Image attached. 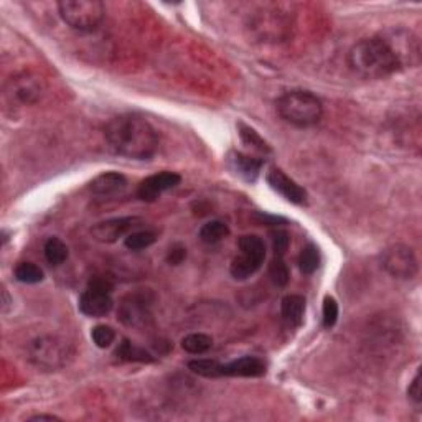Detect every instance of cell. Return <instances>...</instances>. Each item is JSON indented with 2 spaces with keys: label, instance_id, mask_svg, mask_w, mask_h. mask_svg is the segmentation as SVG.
Segmentation results:
<instances>
[{
  "label": "cell",
  "instance_id": "6da1fadb",
  "mask_svg": "<svg viewBox=\"0 0 422 422\" xmlns=\"http://www.w3.org/2000/svg\"><path fill=\"white\" fill-rule=\"evenodd\" d=\"M106 140L116 156L147 160L156 156L160 144L157 129L137 114H123L106 125Z\"/></svg>",
  "mask_w": 422,
  "mask_h": 422
},
{
  "label": "cell",
  "instance_id": "7a4b0ae2",
  "mask_svg": "<svg viewBox=\"0 0 422 422\" xmlns=\"http://www.w3.org/2000/svg\"><path fill=\"white\" fill-rule=\"evenodd\" d=\"M348 66L363 79H383L403 70L383 33L355 43L348 52Z\"/></svg>",
  "mask_w": 422,
  "mask_h": 422
},
{
  "label": "cell",
  "instance_id": "3957f363",
  "mask_svg": "<svg viewBox=\"0 0 422 422\" xmlns=\"http://www.w3.org/2000/svg\"><path fill=\"white\" fill-rule=\"evenodd\" d=\"M275 109L287 124L305 129L319 124L324 116V104L310 91L292 89L275 101Z\"/></svg>",
  "mask_w": 422,
  "mask_h": 422
},
{
  "label": "cell",
  "instance_id": "277c9868",
  "mask_svg": "<svg viewBox=\"0 0 422 422\" xmlns=\"http://www.w3.org/2000/svg\"><path fill=\"white\" fill-rule=\"evenodd\" d=\"M74 357V348L58 335H40L28 344L27 358L33 366L43 371H58L68 366Z\"/></svg>",
  "mask_w": 422,
  "mask_h": 422
},
{
  "label": "cell",
  "instance_id": "5b68a950",
  "mask_svg": "<svg viewBox=\"0 0 422 422\" xmlns=\"http://www.w3.org/2000/svg\"><path fill=\"white\" fill-rule=\"evenodd\" d=\"M58 12L63 22L81 33L96 32L106 17V7L99 0H61Z\"/></svg>",
  "mask_w": 422,
  "mask_h": 422
},
{
  "label": "cell",
  "instance_id": "8992f818",
  "mask_svg": "<svg viewBox=\"0 0 422 422\" xmlns=\"http://www.w3.org/2000/svg\"><path fill=\"white\" fill-rule=\"evenodd\" d=\"M152 305L154 297L150 292H131V294L125 295L119 305V320L123 321L125 327H145L152 320Z\"/></svg>",
  "mask_w": 422,
  "mask_h": 422
},
{
  "label": "cell",
  "instance_id": "52a82bcc",
  "mask_svg": "<svg viewBox=\"0 0 422 422\" xmlns=\"http://www.w3.org/2000/svg\"><path fill=\"white\" fill-rule=\"evenodd\" d=\"M112 284L107 279L94 277L89 282L87 289L79 297V310L87 317H104L114 307V300L111 297Z\"/></svg>",
  "mask_w": 422,
  "mask_h": 422
},
{
  "label": "cell",
  "instance_id": "ba28073f",
  "mask_svg": "<svg viewBox=\"0 0 422 422\" xmlns=\"http://www.w3.org/2000/svg\"><path fill=\"white\" fill-rule=\"evenodd\" d=\"M381 266L388 274L394 279H401V281L414 279L419 273V264H417L414 251L406 244H394L384 251Z\"/></svg>",
  "mask_w": 422,
  "mask_h": 422
},
{
  "label": "cell",
  "instance_id": "9c48e42d",
  "mask_svg": "<svg viewBox=\"0 0 422 422\" xmlns=\"http://www.w3.org/2000/svg\"><path fill=\"white\" fill-rule=\"evenodd\" d=\"M384 39L390 41L391 48L394 50L396 56L404 68H414L421 61V43L417 36L406 28H390L381 32Z\"/></svg>",
  "mask_w": 422,
  "mask_h": 422
},
{
  "label": "cell",
  "instance_id": "30bf717a",
  "mask_svg": "<svg viewBox=\"0 0 422 422\" xmlns=\"http://www.w3.org/2000/svg\"><path fill=\"white\" fill-rule=\"evenodd\" d=\"M140 223V218H136V216L111 218L101 221V223H96L94 226L91 228V236H93L96 241L104 242V244H111V242H116L119 238L127 235L132 228L139 226Z\"/></svg>",
  "mask_w": 422,
  "mask_h": 422
},
{
  "label": "cell",
  "instance_id": "8fae6325",
  "mask_svg": "<svg viewBox=\"0 0 422 422\" xmlns=\"http://www.w3.org/2000/svg\"><path fill=\"white\" fill-rule=\"evenodd\" d=\"M180 182L182 177L175 172H160L150 175L145 180L140 182L139 188H137V196H139L142 202H157L162 193L180 185Z\"/></svg>",
  "mask_w": 422,
  "mask_h": 422
},
{
  "label": "cell",
  "instance_id": "7c38bea8",
  "mask_svg": "<svg viewBox=\"0 0 422 422\" xmlns=\"http://www.w3.org/2000/svg\"><path fill=\"white\" fill-rule=\"evenodd\" d=\"M8 96L12 101H17L20 104H33L41 98L43 93V85L41 79L33 76L30 73L17 74V76L8 83Z\"/></svg>",
  "mask_w": 422,
  "mask_h": 422
},
{
  "label": "cell",
  "instance_id": "4fadbf2b",
  "mask_svg": "<svg viewBox=\"0 0 422 422\" xmlns=\"http://www.w3.org/2000/svg\"><path fill=\"white\" fill-rule=\"evenodd\" d=\"M266 180L269 187L279 195H282L287 202L294 204H305L307 203V191L299 185L297 182L287 177L281 169H271L266 175Z\"/></svg>",
  "mask_w": 422,
  "mask_h": 422
},
{
  "label": "cell",
  "instance_id": "5bb4252c",
  "mask_svg": "<svg viewBox=\"0 0 422 422\" xmlns=\"http://www.w3.org/2000/svg\"><path fill=\"white\" fill-rule=\"evenodd\" d=\"M228 165H229V169H231L233 172L238 175V177L242 178V180L254 183L257 180L259 173H261L264 160H262V158L251 157V156H246V154H242V152H236V150H233V152H229V156H228Z\"/></svg>",
  "mask_w": 422,
  "mask_h": 422
},
{
  "label": "cell",
  "instance_id": "9a60e30c",
  "mask_svg": "<svg viewBox=\"0 0 422 422\" xmlns=\"http://www.w3.org/2000/svg\"><path fill=\"white\" fill-rule=\"evenodd\" d=\"M221 374L223 376H241V378H259L266 374L264 361L256 357H242L235 361L221 363Z\"/></svg>",
  "mask_w": 422,
  "mask_h": 422
},
{
  "label": "cell",
  "instance_id": "2e32d148",
  "mask_svg": "<svg viewBox=\"0 0 422 422\" xmlns=\"http://www.w3.org/2000/svg\"><path fill=\"white\" fill-rule=\"evenodd\" d=\"M89 188L94 195L106 196V198H109V196L123 195L125 191V188H127V180H125V177L123 173L106 172V173L98 175V177L91 182Z\"/></svg>",
  "mask_w": 422,
  "mask_h": 422
},
{
  "label": "cell",
  "instance_id": "e0dca14e",
  "mask_svg": "<svg viewBox=\"0 0 422 422\" xmlns=\"http://www.w3.org/2000/svg\"><path fill=\"white\" fill-rule=\"evenodd\" d=\"M282 319L289 327L297 328L304 324L305 315V299L302 295L289 294L282 299L281 304Z\"/></svg>",
  "mask_w": 422,
  "mask_h": 422
},
{
  "label": "cell",
  "instance_id": "ac0fdd59",
  "mask_svg": "<svg viewBox=\"0 0 422 422\" xmlns=\"http://www.w3.org/2000/svg\"><path fill=\"white\" fill-rule=\"evenodd\" d=\"M238 246H240V251L242 256H248L251 259L257 262H264L266 259V244L262 238H259L256 235H244L240 238L238 241Z\"/></svg>",
  "mask_w": 422,
  "mask_h": 422
},
{
  "label": "cell",
  "instance_id": "d6986e66",
  "mask_svg": "<svg viewBox=\"0 0 422 422\" xmlns=\"http://www.w3.org/2000/svg\"><path fill=\"white\" fill-rule=\"evenodd\" d=\"M261 266H262L261 262L240 254V256L233 259L231 266H229V273H231V275L236 279V281H246V279H249L251 275L256 274L257 271L261 269Z\"/></svg>",
  "mask_w": 422,
  "mask_h": 422
},
{
  "label": "cell",
  "instance_id": "ffe728a7",
  "mask_svg": "<svg viewBox=\"0 0 422 422\" xmlns=\"http://www.w3.org/2000/svg\"><path fill=\"white\" fill-rule=\"evenodd\" d=\"M228 236H229L228 224L220 220L208 221V223L203 224L202 229H200V240H202L204 244H216V242L223 241L224 238Z\"/></svg>",
  "mask_w": 422,
  "mask_h": 422
},
{
  "label": "cell",
  "instance_id": "44dd1931",
  "mask_svg": "<svg viewBox=\"0 0 422 422\" xmlns=\"http://www.w3.org/2000/svg\"><path fill=\"white\" fill-rule=\"evenodd\" d=\"M116 357L120 361H134V363H150L154 361L152 355L145 352L144 348L132 345L127 338H124L123 344L119 345V348L116 350Z\"/></svg>",
  "mask_w": 422,
  "mask_h": 422
},
{
  "label": "cell",
  "instance_id": "7402d4cb",
  "mask_svg": "<svg viewBox=\"0 0 422 422\" xmlns=\"http://www.w3.org/2000/svg\"><path fill=\"white\" fill-rule=\"evenodd\" d=\"M43 253L50 266H61L68 259V246L61 240H58V238H50L45 242Z\"/></svg>",
  "mask_w": 422,
  "mask_h": 422
},
{
  "label": "cell",
  "instance_id": "603a6c76",
  "mask_svg": "<svg viewBox=\"0 0 422 422\" xmlns=\"http://www.w3.org/2000/svg\"><path fill=\"white\" fill-rule=\"evenodd\" d=\"M213 338L207 333H190L182 340V348L190 355H203L211 350Z\"/></svg>",
  "mask_w": 422,
  "mask_h": 422
},
{
  "label": "cell",
  "instance_id": "cb8c5ba5",
  "mask_svg": "<svg viewBox=\"0 0 422 422\" xmlns=\"http://www.w3.org/2000/svg\"><path fill=\"white\" fill-rule=\"evenodd\" d=\"M320 266V253L319 248L315 244H307L305 248L300 251L299 256V267L302 271V274L310 275L319 269Z\"/></svg>",
  "mask_w": 422,
  "mask_h": 422
},
{
  "label": "cell",
  "instance_id": "d4e9b609",
  "mask_svg": "<svg viewBox=\"0 0 422 422\" xmlns=\"http://www.w3.org/2000/svg\"><path fill=\"white\" fill-rule=\"evenodd\" d=\"M15 279L22 284H39L43 281V271L33 262H20L15 267Z\"/></svg>",
  "mask_w": 422,
  "mask_h": 422
},
{
  "label": "cell",
  "instance_id": "484cf974",
  "mask_svg": "<svg viewBox=\"0 0 422 422\" xmlns=\"http://www.w3.org/2000/svg\"><path fill=\"white\" fill-rule=\"evenodd\" d=\"M188 368L195 374L203 378H221V363L216 360H193L188 363Z\"/></svg>",
  "mask_w": 422,
  "mask_h": 422
},
{
  "label": "cell",
  "instance_id": "4316f807",
  "mask_svg": "<svg viewBox=\"0 0 422 422\" xmlns=\"http://www.w3.org/2000/svg\"><path fill=\"white\" fill-rule=\"evenodd\" d=\"M269 277L274 282V286L277 287H286L291 281V271L284 262V257H275L273 259L269 266Z\"/></svg>",
  "mask_w": 422,
  "mask_h": 422
},
{
  "label": "cell",
  "instance_id": "83f0119b",
  "mask_svg": "<svg viewBox=\"0 0 422 422\" xmlns=\"http://www.w3.org/2000/svg\"><path fill=\"white\" fill-rule=\"evenodd\" d=\"M156 235L152 231H134L131 235H127L125 238L124 244L125 248L131 251H142L149 246H152L156 242Z\"/></svg>",
  "mask_w": 422,
  "mask_h": 422
},
{
  "label": "cell",
  "instance_id": "f1b7e54d",
  "mask_svg": "<svg viewBox=\"0 0 422 422\" xmlns=\"http://www.w3.org/2000/svg\"><path fill=\"white\" fill-rule=\"evenodd\" d=\"M240 136H241V140L244 142L246 145H251V147L259 150V152H271V147L267 145V142L262 139V137L259 136L254 129L248 127V125L240 124Z\"/></svg>",
  "mask_w": 422,
  "mask_h": 422
},
{
  "label": "cell",
  "instance_id": "f546056e",
  "mask_svg": "<svg viewBox=\"0 0 422 422\" xmlns=\"http://www.w3.org/2000/svg\"><path fill=\"white\" fill-rule=\"evenodd\" d=\"M91 338H93L94 345L98 348H107V346L114 344L116 332L109 325H96L93 332H91Z\"/></svg>",
  "mask_w": 422,
  "mask_h": 422
},
{
  "label": "cell",
  "instance_id": "4dcf8cb0",
  "mask_svg": "<svg viewBox=\"0 0 422 422\" xmlns=\"http://www.w3.org/2000/svg\"><path fill=\"white\" fill-rule=\"evenodd\" d=\"M321 317H324V327L332 328L338 320V304L333 297H325L324 300V310H321Z\"/></svg>",
  "mask_w": 422,
  "mask_h": 422
},
{
  "label": "cell",
  "instance_id": "1f68e13d",
  "mask_svg": "<svg viewBox=\"0 0 422 422\" xmlns=\"http://www.w3.org/2000/svg\"><path fill=\"white\" fill-rule=\"evenodd\" d=\"M273 246H274L275 257L286 256L287 249H289V246H291L289 233L284 231V229H277V231H274L273 233Z\"/></svg>",
  "mask_w": 422,
  "mask_h": 422
},
{
  "label": "cell",
  "instance_id": "d6a6232c",
  "mask_svg": "<svg viewBox=\"0 0 422 422\" xmlns=\"http://www.w3.org/2000/svg\"><path fill=\"white\" fill-rule=\"evenodd\" d=\"M185 257H187V248H183L180 244H175L170 248L169 254H167V262H169L170 266H178L185 261Z\"/></svg>",
  "mask_w": 422,
  "mask_h": 422
},
{
  "label": "cell",
  "instance_id": "836d02e7",
  "mask_svg": "<svg viewBox=\"0 0 422 422\" xmlns=\"http://www.w3.org/2000/svg\"><path fill=\"white\" fill-rule=\"evenodd\" d=\"M408 394L409 398H411L412 401H414L416 404H421L422 401V390H421V371H417L414 379H412L411 386H409L408 390Z\"/></svg>",
  "mask_w": 422,
  "mask_h": 422
},
{
  "label": "cell",
  "instance_id": "e575fe53",
  "mask_svg": "<svg viewBox=\"0 0 422 422\" xmlns=\"http://www.w3.org/2000/svg\"><path fill=\"white\" fill-rule=\"evenodd\" d=\"M30 421H60L56 416H45V414H39V416H33L30 417Z\"/></svg>",
  "mask_w": 422,
  "mask_h": 422
}]
</instances>
